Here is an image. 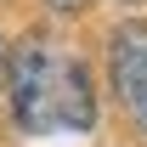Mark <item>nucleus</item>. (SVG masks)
Masks as SVG:
<instances>
[{"mask_svg": "<svg viewBox=\"0 0 147 147\" xmlns=\"http://www.w3.org/2000/svg\"><path fill=\"white\" fill-rule=\"evenodd\" d=\"M108 74L113 91L130 108V119L147 130V23H119L108 40Z\"/></svg>", "mask_w": 147, "mask_h": 147, "instance_id": "f03ea898", "label": "nucleus"}, {"mask_svg": "<svg viewBox=\"0 0 147 147\" xmlns=\"http://www.w3.org/2000/svg\"><path fill=\"white\" fill-rule=\"evenodd\" d=\"M6 96H11V113H17V125L28 136H57V130H91L96 125L91 74L51 40L11 45Z\"/></svg>", "mask_w": 147, "mask_h": 147, "instance_id": "f257e3e1", "label": "nucleus"}, {"mask_svg": "<svg viewBox=\"0 0 147 147\" xmlns=\"http://www.w3.org/2000/svg\"><path fill=\"white\" fill-rule=\"evenodd\" d=\"M6 68H11V51L0 45V91H6Z\"/></svg>", "mask_w": 147, "mask_h": 147, "instance_id": "20e7f679", "label": "nucleus"}, {"mask_svg": "<svg viewBox=\"0 0 147 147\" xmlns=\"http://www.w3.org/2000/svg\"><path fill=\"white\" fill-rule=\"evenodd\" d=\"M45 6H51V11H85L91 0H45Z\"/></svg>", "mask_w": 147, "mask_h": 147, "instance_id": "7ed1b4c3", "label": "nucleus"}, {"mask_svg": "<svg viewBox=\"0 0 147 147\" xmlns=\"http://www.w3.org/2000/svg\"><path fill=\"white\" fill-rule=\"evenodd\" d=\"M125 6H142V0H125Z\"/></svg>", "mask_w": 147, "mask_h": 147, "instance_id": "39448f33", "label": "nucleus"}]
</instances>
